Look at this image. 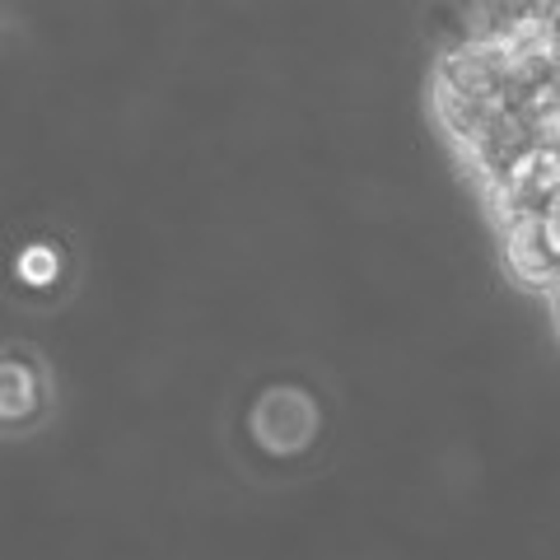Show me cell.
Segmentation results:
<instances>
[{
  "label": "cell",
  "instance_id": "cell-1",
  "mask_svg": "<svg viewBox=\"0 0 560 560\" xmlns=\"http://www.w3.org/2000/svg\"><path fill=\"white\" fill-rule=\"evenodd\" d=\"M510 51L514 47H481V43H458L444 51L440 61V98H463V103H504L510 108Z\"/></svg>",
  "mask_w": 560,
  "mask_h": 560
},
{
  "label": "cell",
  "instance_id": "cell-2",
  "mask_svg": "<svg viewBox=\"0 0 560 560\" xmlns=\"http://www.w3.org/2000/svg\"><path fill=\"white\" fill-rule=\"evenodd\" d=\"M490 201H495V215L504 224L556 220V145H541L537 154H528L510 178L490 191Z\"/></svg>",
  "mask_w": 560,
  "mask_h": 560
},
{
  "label": "cell",
  "instance_id": "cell-3",
  "mask_svg": "<svg viewBox=\"0 0 560 560\" xmlns=\"http://www.w3.org/2000/svg\"><path fill=\"white\" fill-rule=\"evenodd\" d=\"M253 434L271 453H300L318 434V411L300 388H271L253 411Z\"/></svg>",
  "mask_w": 560,
  "mask_h": 560
},
{
  "label": "cell",
  "instance_id": "cell-4",
  "mask_svg": "<svg viewBox=\"0 0 560 560\" xmlns=\"http://www.w3.org/2000/svg\"><path fill=\"white\" fill-rule=\"evenodd\" d=\"M504 257L510 271L533 290H551L556 285V220H518L504 224Z\"/></svg>",
  "mask_w": 560,
  "mask_h": 560
},
{
  "label": "cell",
  "instance_id": "cell-5",
  "mask_svg": "<svg viewBox=\"0 0 560 560\" xmlns=\"http://www.w3.org/2000/svg\"><path fill=\"white\" fill-rule=\"evenodd\" d=\"M47 407V383L43 370L20 350L0 355V425H28Z\"/></svg>",
  "mask_w": 560,
  "mask_h": 560
},
{
  "label": "cell",
  "instance_id": "cell-6",
  "mask_svg": "<svg viewBox=\"0 0 560 560\" xmlns=\"http://www.w3.org/2000/svg\"><path fill=\"white\" fill-rule=\"evenodd\" d=\"M14 271H20L24 285L47 290V285H57V276H61V253H57V248H47V243H33V248L20 253Z\"/></svg>",
  "mask_w": 560,
  "mask_h": 560
}]
</instances>
